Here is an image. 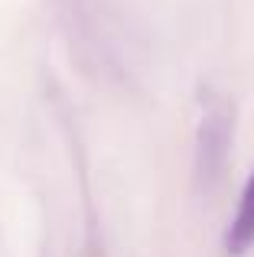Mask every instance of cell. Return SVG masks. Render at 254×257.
<instances>
[{"label":"cell","mask_w":254,"mask_h":257,"mask_svg":"<svg viewBox=\"0 0 254 257\" xmlns=\"http://www.w3.org/2000/svg\"><path fill=\"white\" fill-rule=\"evenodd\" d=\"M254 244V173L248 179L241 192V202H238V215L231 218V228L225 234V247L228 254H244Z\"/></svg>","instance_id":"1"}]
</instances>
